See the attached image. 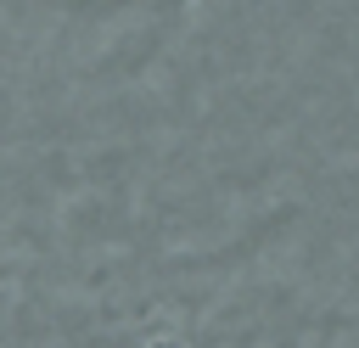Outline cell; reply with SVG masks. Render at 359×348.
<instances>
[]
</instances>
